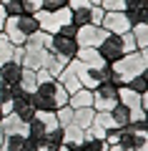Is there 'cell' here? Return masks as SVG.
<instances>
[{
    "label": "cell",
    "mask_w": 148,
    "mask_h": 151,
    "mask_svg": "<svg viewBox=\"0 0 148 151\" xmlns=\"http://www.w3.org/2000/svg\"><path fill=\"white\" fill-rule=\"evenodd\" d=\"M68 96L70 93L65 91V86L53 78L48 70H38V86L33 91V103H35L38 111H58L60 106H68Z\"/></svg>",
    "instance_id": "cell-1"
},
{
    "label": "cell",
    "mask_w": 148,
    "mask_h": 151,
    "mask_svg": "<svg viewBox=\"0 0 148 151\" xmlns=\"http://www.w3.org/2000/svg\"><path fill=\"white\" fill-rule=\"evenodd\" d=\"M148 68V55L146 50H133V53H126L123 58H118L116 63H111V81H116L118 86H128V83L141 76L143 70Z\"/></svg>",
    "instance_id": "cell-2"
},
{
    "label": "cell",
    "mask_w": 148,
    "mask_h": 151,
    "mask_svg": "<svg viewBox=\"0 0 148 151\" xmlns=\"http://www.w3.org/2000/svg\"><path fill=\"white\" fill-rule=\"evenodd\" d=\"M50 55V33L38 30L33 38L23 43V65L33 70H40Z\"/></svg>",
    "instance_id": "cell-3"
},
{
    "label": "cell",
    "mask_w": 148,
    "mask_h": 151,
    "mask_svg": "<svg viewBox=\"0 0 148 151\" xmlns=\"http://www.w3.org/2000/svg\"><path fill=\"white\" fill-rule=\"evenodd\" d=\"M40 30L35 15H28V13H20V15H8L5 25H3V33L8 35L13 45H23L28 38H33L35 33Z\"/></svg>",
    "instance_id": "cell-4"
},
{
    "label": "cell",
    "mask_w": 148,
    "mask_h": 151,
    "mask_svg": "<svg viewBox=\"0 0 148 151\" xmlns=\"http://www.w3.org/2000/svg\"><path fill=\"white\" fill-rule=\"evenodd\" d=\"M68 65L73 68V73H75V78L80 81V86H83V88H90V91H93L95 86H101L103 81H111V76H113L108 63L88 65V63H80L78 58H73Z\"/></svg>",
    "instance_id": "cell-5"
},
{
    "label": "cell",
    "mask_w": 148,
    "mask_h": 151,
    "mask_svg": "<svg viewBox=\"0 0 148 151\" xmlns=\"http://www.w3.org/2000/svg\"><path fill=\"white\" fill-rule=\"evenodd\" d=\"M35 18H38V25H40V30L50 33V35L60 33V28H63V25L73 23V20H70V18H73L70 8H60V10H38Z\"/></svg>",
    "instance_id": "cell-6"
},
{
    "label": "cell",
    "mask_w": 148,
    "mask_h": 151,
    "mask_svg": "<svg viewBox=\"0 0 148 151\" xmlns=\"http://www.w3.org/2000/svg\"><path fill=\"white\" fill-rule=\"evenodd\" d=\"M118 91H121V86L116 81H103L101 86H95L93 88V108L95 111H111L118 103Z\"/></svg>",
    "instance_id": "cell-7"
},
{
    "label": "cell",
    "mask_w": 148,
    "mask_h": 151,
    "mask_svg": "<svg viewBox=\"0 0 148 151\" xmlns=\"http://www.w3.org/2000/svg\"><path fill=\"white\" fill-rule=\"evenodd\" d=\"M98 55H101L103 63H116L118 58H123L126 55V45H123V35H113V33H108L106 38H103V43L98 45Z\"/></svg>",
    "instance_id": "cell-8"
},
{
    "label": "cell",
    "mask_w": 148,
    "mask_h": 151,
    "mask_svg": "<svg viewBox=\"0 0 148 151\" xmlns=\"http://www.w3.org/2000/svg\"><path fill=\"white\" fill-rule=\"evenodd\" d=\"M50 53L58 55L63 63H70L78 55V40L63 35V33H55V35H50Z\"/></svg>",
    "instance_id": "cell-9"
},
{
    "label": "cell",
    "mask_w": 148,
    "mask_h": 151,
    "mask_svg": "<svg viewBox=\"0 0 148 151\" xmlns=\"http://www.w3.org/2000/svg\"><path fill=\"white\" fill-rule=\"evenodd\" d=\"M13 113H15L23 124H30V121L35 119V113H38L35 103H33V93L18 88L15 96H13Z\"/></svg>",
    "instance_id": "cell-10"
},
{
    "label": "cell",
    "mask_w": 148,
    "mask_h": 151,
    "mask_svg": "<svg viewBox=\"0 0 148 151\" xmlns=\"http://www.w3.org/2000/svg\"><path fill=\"white\" fill-rule=\"evenodd\" d=\"M106 35L108 30L103 25H80L75 33V40H78V48H98Z\"/></svg>",
    "instance_id": "cell-11"
},
{
    "label": "cell",
    "mask_w": 148,
    "mask_h": 151,
    "mask_svg": "<svg viewBox=\"0 0 148 151\" xmlns=\"http://www.w3.org/2000/svg\"><path fill=\"white\" fill-rule=\"evenodd\" d=\"M101 25L108 33H113V35H123V33H128L133 28L131 20H128V15H126V10H106Z\"/></svg>",
    "instance_id": "cell-12"
},
{
    "label": "cell",
    "mask_w": 148,
    "mask_h": 151,
    "mask_svg": "<svg viewBox=\"0 0 148 151\" xmlns=\"http://www.w3.org/2000/svg\"><path fill=\"white\" fill-rule=\"evenodd\" d=\"M118 101H121L123 106L131 108L133 124H143V103H141V93L133 91L131 86H121V91H118Z\"/></svg>",
    "instance_id": "cell-13"
},
{
    "label": "cell",
    "mask_w": 148,
    "mask_h": 151,
    "mask_svg": "<svg viewBox=\"0 0 148 151\" xmlns=\"http://www.w3.org/2000/svg\"><path fill=\"white\" fill-rule=\"evenodd\" d=\"M20 76H23V65L15 63V60H8L5 65H0V78H3V86L18 88V86H20Z\"/></svg>",
    "instance_id": "cell-14"
},
{
    "label": "cell",
    "mask_w": 148,
    "mask_h": 151,
    "mask_svg": "<svg viewBox=\"0 0 148 151\" xmlns=\"http://www.w3.org/2000/svg\"><path fill=\"white\" fill-rule=\"evenodd\" d=\"M68 106L70 108H93V91L90 88H78L68 96Z\"/></svg>",
    "instance_id": "cell-15"
},
{
    "label": "cell",
    "mask_w": 148,
    "mask_h": 151,
    "mask_svg": "<svg viewBox=\"0 0 148 151\" xmlns=\"http://www.w3.org/2000/svg\"><path fill=\"white\" fill-rule=\"evenodd\" d=\"M93 119H95V108H73V121L70 124H75L78 129L88 131L90 126H93Z\"/></svg>",
    "instance_id": "cell-16"
},
{
    "label": "cell",
    "mask_w": 148,
    "mask_h": 151,
    "mask_svg": "<svg viewBox=\"0 0 148 151\" xmlns=\"http://www.w3.org/2000/svg\"><path fill=\"white\" fill-rule=\"evenodd\" d=\"M111 116H113V121H116V126H118V129H123V126H128V124H133V116H131V108H128V106H123L121 101H118L116 106L111 108Z\"/></svg>",
    "instance_id": "cell-17"
},
{
    "label": "cell",
    "mask_w": 148,
    "mask_h": 151,
    "mask_svg": "<svg viewBox=\"0 0 148 151\" xmlns=\"http://www.w3.org/2000/svg\"><path fill=\"white\" fill-rule=\"evenodd\" d=\"M25 144H28L25 134H5V139L0 144V151H20Z\"/></svg>",
    "instance_id": "cell-18"
},
{
    "label": "cell",
    "mask_w": 148,
    "mask_h": 151,
    "mask_svg": "<svg viewBox=\"0 0 148 151\" xmlns=\"http://www.w3.org/2000/svg\"><path fill=\"white\" fill-rule=\"evenodd\" d=\"M0 129H3V134H25V124L18 119L15 113H8V116H3V124H0Z\"/></svg>",
    "instance_id": "cell-19"
},
{
    "label": "cell",
    "mask_w": 148,
    "mask_h": 151,
    "mask_svg": "<svg viewBox=\"0 0 148 151\" xmlns=\"http://www.w3.org/2000/svg\"><path fill=\"white\" fill-rule=\"evenodd\" d=\"M80 151H108V141L106 139H95V136L85 134L80 141Z\"/></svg>",
    "instance_id": "cell-20"
},
{
    "label": "cell",
    "mask_w": 148,
    "mask_h": 151,
    "mask_svg": "<svg viewBox=\"0 0 148 151\" xmlns=\"http://www.w3.org/2000/svg\"><path fill=\"white\" fill-rule=\"evenodd\" d=\"M73 13V25H93V5H88V8H78V10H70Z\"/></svg>",
    "instance_id": "cell-21"
},
{
    "label": "cell",
    "mask_w": 148,
    "mask_h": 151,
    "mask_svg": "<svg viewBox=\"0 0 148 151\" xmlns=\"http://www.w3.org/2000/svg\"><path fill=\"white\" fill-rule=\"evenodd\" d=\"M35 86H38V70H33V68H25V65H23L20 88H23V91H28V93H33V91H35Z\"/></svg>",
    "instance_id": "cell-22"
},
{
    "label": "cell",
    "mask_w": 148,
    "mask_h": 151,
    "mask_svg": "<svg viewBox=\"0 0 148 151\" xmlns=\"http://www.w3.org/2000/svg\"><path fill=\"white\" fill-rule=\"evenodd\" d=\"M93 126H98V129H103V131H113V129H118L116 121H113V116H111V111H95Z\"/></svg>",
    "instance_id": "cell-23"
},
{
    "label": "cell",
    "mask_w": 148,
    "mask_h": 151,
    "mask_svg": "<svg viewBox=\"0 0 148 151\" xmlns=\"http://www.w3.org/2000/svg\"><path fill=\"white\" fill-rule=\"evenodd\" d=\"M75 58H78L80 63H88V65H101L103 63L95 48H78V55H75Z\"/></svg>",
    "instance_id": "cell-24"
},
{
    "label": "cell",
    "mask_w": 148,
    "mask_h": 151,
    "mask_svg": "<svg viewBox=\"0 0 148 151\" xmlns=\"http://www.w3.org/2000/svg\"><path fill=\"white\" fill-rule=\"evenodd\" d=\"M133 40H136V48L138 50H146L148 48V25H133Z\"/></svg>",
    "instance_id": "cell-25"
},
{
    "label": "cell",
    "mask_w": 148,
    "mask_h": 151,
    "mask_svg": "<svg viewBox=\"0 0 148 151\" xmlns=\"http://www.w3.org/2000/svg\"><path fill=\"white\" fill-rule=\"evenodd\" d=\"M13 50H15V45L8 40L5 33H0V65H5L8 60H13Z\"/></svg>",
    "instance_id": "cell-26"
},
{
    "label": "cell",
    "mask_w": 148,
    "mask_h": 151,
    "mask_svg": "<svg viewBox=\"0 0 148 151\" xmlns=\"http://www.w3.org/2000/svg\"><path fill=\"white\" fill-rule=\"evenodd\" d=\"M126 15L131 20V25H148V5L136 8V10H126Z\"/></svg>",
    "instance_id": "cell-27"
},
{
    "label": "cell",
    "mask_w": 148,
    "mask_h": 151,
    "mask_svg": "<svg viewBox=\"0 0 148 151\" xmlns=\"http://www.w3.org/2000/svg\"><path fill=\"white\" fill-rule=\"evenodd\" d=\"M63 131H65V141H75V144H80V141H83V136H85V131L78 129L75 124L63 126Z\"/></svg>",
    "instance_id": "cell-28"
},
{
    "label": "cell",
    "mask_w": 148,
    "mask_h": 151,
    "mask_svg": "<svg viewBox=\"0 0 148 151\" xmlns=\"http://www.w3.org/2000/svg\"><path fill=\"white\" fill-rule=\"evenodd\" d=\"M55 119H58L60 126H68L70 121H73V108L70 106H60L58 111H55Z\"/></svg>",
    "instance_id": "cell-29"
},
{
    "label": "cell",
    "mask_w": 148,
    "mask_h": 151,
    "mask_svg": "<svg viewBox=\"0 0 148 151\" xmlns=\"http://www.w3.org/2000/svg\"><path fill=\"white\" fill-rule=\"evenodd\" d=\"M43 3H45V0H23V13L35 15L38 10H43Z\"/></svg>",
    "instance_id": "cell-30"
},
{
    "label": "cell",
    "mask_w": 148,
    "mask_h": 151,
    "mask_svg": "<svg viewBox=\"0 0 148 151\" xmlns=\"http://www.w3.org/2000/svg\"><path fill=\"white\" fill-rule=\"evenodd\" d=\"M3 10H5V15H20L23 13V0H10V3L3 5Z\"/></svg>",
    "instance_id": "cell-31"
},
{
    "label": "cell",
    "mask_w": 148,
    "mask_h": 151,
    "mask_svg": "<svg viewBox=\"0 0 148 151\" xmlns=\"http://www.w3.org/2000/svg\"><path fill=\"white\" fill-rule=\"evenodd\" d=\"M103 10H126V0H103Z\"/></svg>",
    "instance_id": "cell-32"
},
{
    "label": "cell",
    "mask_w": 148,
    "mask_h": 151,
    "mask_svg": "<svg viewBox=\"0 0 148 151\" xmlns=\"http://www.w3.org/2000/svg\"><path fill=\"white\" fill-rule=\"evenodd\" d=\"M60 8H68V0H45L43 3V10H60Z\"/></svg>",
    "instance_id": "cell-33"
},
{
    "label": "cell",
    "mask_w": 148,
    "mask_h": 151,
    "mask_svg": "<svg viewBox=\"0 0 148 151\" xmlns=\"http://www.w3.org/2000/svg\"><path fill=\"white\" fill-rule=\"evenodd\" d=\"M123 45H126V53H133V50H138L136 48V40H133V33L128 30V33H123Z\"/></svg>",
    "instance_id": "cell-34"
},
{
    "label": "cell",
    "mask_w": 148,
    "mask_h": 151,
    "mask_svg": "<svg viewBox=\"0 0 148 151\" xmlns=\"http://www.w3.org/2000/svg\"><path fill=\"white\" fill-rule=\"evenodd\" d=\"M58 151H80V144H75V141H63V144L58 146Z\"/></svg>",
    "instance_id": "cell-35"
},
{
    "label": "cell",
    "mask_w": 148,
    "mask_h": 151,
    "mask_svg": "<svg viewBox=\"0 0 148 151\" xmlns=\"http://www.w3.org/2000/svg\"><path fill=\"white\" fill-rule=\"evenodd\" d=\"M60 33H63V35H68V38H75V33H78V25L68 23V25H63V28H60Z\"/></svg>",
    "instance_id": "cell-36"
},
{
    "label": "cell",
    "mask_w": 148,
    "mask_h": 151,
    "mask_svg": "<svg viewBox=\"0 0 148 151\" xmlns=\"http://www.w3.org/2000/svg\"><path fill=\"white\" fill-rule=\"evenodd\" d=\"M90 0H68V8L70 10H78V8H88Z\"/></svg>",
    "instance_id": "cell-37"
},
{
    "label": "cell",
    "mask_w": 148,
    "mask_h": 151,
    "mask_svg": "<svg viewBox=\"0 0 148 151\" xmlns=\"http://www.w3.org/2000/svg\"><path fill=\"white\" fill-rule=\"evenodd\" d=\"M143 5H148V0H126V10H136Z\"/></svg>",
    "instance_id": "cell-38"
},
{
    "label": "cell",
    "mask_w": 148,
    "mask_h": 151,
    "mask_svg": "<svg viewBox=\"0 0 148 151\" xmlns=\"http://www.w3.org/2000/svg\"><path fill=\"white\" fill-rule=\"evenodd\" d=\"M5 10H3V8H0V33H3V25H5Z\"/></svg>",
    "instance_id": "cell-39"
},
{
    "label": "cell",
    "mask_w": 148,
    "mask_h": 151,
    "mask_svg": "<svg viewBox=\"0 0 148 151\" xmlns=\"http://www.w3.org/2000/svg\"><path fill=\"white\" fill-rule=\"evenodd\" d=\"M20 151H38V146H35V144H30V141H28V144H25V146H23V149H20Z\"/></svg>",
    "instance_id": "cell-40"
},
{
    "label": "cell",
    "mask_w": 148,
    "mask_h": 151,
    "mask_svg": "<svg viewBox=\"0 0 148 151\" xmlns=\"http://www.w3.org/2000/svg\"><path fill=\"white\" fill-rule=\"evenodd\" d=\"M141 103H143V108H148V91L141 93Z\"/></svg>",
    "instance_id": "cell-41"
},
{
    "label": "cell",
    "mask_w": 148,
    "mask_h": 151,
    "mask_svg": "<svg viewBox=\"0 0 148 151\" xmlns=\"http://www.w3.org/2000/svg\"><path fill=\"white\" fill-rule=\"evenodd\" d=\"M143 124L148 126V108H143Z\"/></svg>",
    "instance_id": "cell-42"
},
{
    "label": "cell",
    "mask_w": 148,
    "mask_h": 151,
    "mask_svg": "<svg viewBox=\"0 0 148 151\" xmlns=\"http://www.w3.org/2000/svg\"><path fill=\"white\" fill-rule=\"evenodd\" d=\"M103 0H90V5H101Z\"/></svg>",
    "instance_id": "cell-43"
},
{
    "label": "cell",
    "mask_w": 148,
    "mask_h": 151,
    "mask_svg": "<svg viewBox=\"0 0 148 151\" xmlns=\"http://www.w3.org/2000/svg\"><path fill=\"white\" fill-rule=\"evenodd\" d=\"M0 3H3V5H5V3H10V0H0Z\"/></svg>",
    "instance_id": "cell-44"
},
{
    "label": "cell",
    "mask_w": 148,
    "mask_h": 151,
    "mask_svg": "<svg viewBox=\"0 0 148 151\" xmlns=\"http://www.w3.org/2000/svg\"><path fill=\"white\" fill-rule=\"evenodd\" d=\"M0 124H3V111H0Z\"/></svg>",
    "instance_id": "cell-45"
},
{
    "label": "cell",
    "mask_w": 148,
    "mask_h": 151,
    "mask_svg": "<svg viewBox=\"0 0 148 151\" xmlns=\"http://www.w3.org/2000/svg\"><path fill=\"white\" fill-rule=\"evenodd\" d=\"M0 86H3V78H0Z\"/></svg>",
    "instance_id": "cell-46"
},
{
    "label": "cell",
    "mask_w": 148,
    "mask_h": 151,
    "mask_svg": "<svg viewBox=\"0 0 148 151\" xmlns=\"http://www.w3.org/2000/svg\"><path fill=\"white\" fill-rule=\"evenodd\" d=\"M0 8H3V3H0Z\"/></svg>",
    "instance_id": "cell-47"
}]
</instances>
